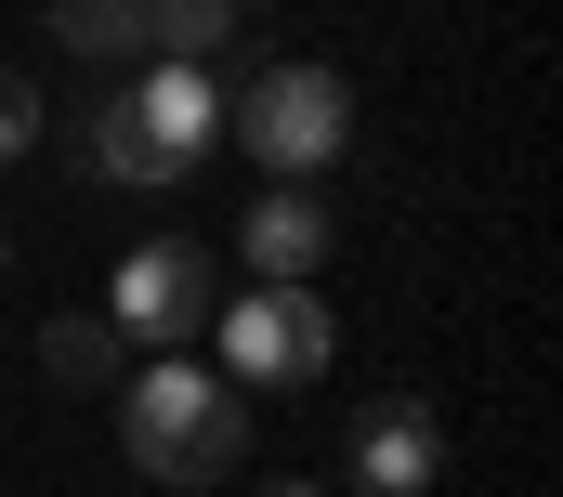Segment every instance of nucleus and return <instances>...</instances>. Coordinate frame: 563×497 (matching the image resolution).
I'll return each mask as SVG.
<instances>
[{
	"mask_svg": "<svg viewBox=\"0 0 563 497\" xmlns=\"http://www.w3.org/2000/svg\"><path fill=\"white\" fill-rule=\"evenodd\" d=\"M119 445H132L144 485H223L250 459V393L184 354H157L144 379H119Z\"/></svg>",
	"mask_w": 563,
	"mask_h": 497,
	"instance_id": "nucleus-1",
	"label": "nucleus"
},
{
	"mask_svg": "<svg viewBox=\"0 0 563 497\" xmlns=\"http://www.w3.org/2000/svg\"><path fill=\"white\" fill-rule=\"evenodd\" d=\"M236 131H250V157L301 184V170H341V144H354V79L341 66H263L250 92H236Z\"/></svg>",
	"mask_w": 563,
	"mask_h": 497,
	"instance_id": "nucleus-2",
	"label": "nucleus"
},
{
	"mask_svg": "<svg viewBox=\"0 0 563 497\" xmlns=\"http://www.w3.org/2000/svg\"><path fill=\"white\" fill-rule=\"evenodd\" d=\"M314 367H328L314 288H236L223 301V379L236 393H276V379H314Z\"/></svg>",
	"mask_w": 563,
	"mask_h": 497,
	"instance_id": "nucleus-3",
	"label": "nucleus"
},
{
	"mask_svg": "<svg viewBox=\"0 0 563 497\" xmlns=\"http://www.w3.org/2000/svg\"><path fill=\"white\" fill-rule=\"evenodd\" d=\"M106 328H119V341H170V354H184V341L210 328V262H197V248H132V262H119V288H106Z\"/></svg>",
	"mask_w": 563,
	"mask_h": 497,
	"instance_id": "nucleus-4",
	"label": "nucleus"
},
{
	"mask_svg": "<svg viewBox=\"0 0 563 497\" xmlns=\"http://www.w3.org/2000/svg\"><path fill=\"white\" fill-rule=\"evenodd\" d=\"M432 472H445V432H432V406H367L354 419V485L367 497H432Z\"/></svg>",
	"mask_w": 563,
	"mask_h": 497,
	"instance_id": "nucleus-5",
	"label": "nucleus"
},
{
	"mask_svg": "<svg viewBox=\"0 0 563 497\" xmlns=\"http://www.w3.org/2000/svg\"><path fill=\"white\" fill-rule=\"evenodd\" d=\"M314 262H328V210H314L301 184H276V197L250 210V275H263V288H301Z\"/></svg>",
	"mask_w": 563,
	"mask_h": 497,
	"instance_id": "nucleus-6",
	"label": "nucleus"
},
{
	"mask_svg": "<svg viewBox=\"0 0 563 497\" xmlns=\"http://www.w3.org/2000/svg\"><path fill=\"white\" fill-rule=\"evenodd\" d=\"M132 106H144V131H157V144H170L184 170H197V144L223 131V92H210L197 66H144V79H132Z\"/></svg>",
	"mask_w": 563,
	"mask_h": 497,
	"instance_id": "nucleus-7",
	"label": "nucleus"
},
{
	"mask_svg": "<svg viewBox=\"0 0 563 497\" xmlns=\"http://www.w3.org/2000/svg\"><path fill=\"white\" fill-rule=\"evenodd\" d=\"M92 170H106V184H184V157H170V144H157V131H144V106H132V79H119V92H106V106H92Z\"/></svg>",
	"mask_w": 563,
	"mask_h": 497,
	"instance_id": "nucleus-8",
	"label": "nucleus"
},
{
	"mask_svg": "<svg viewBox=\"0 0 563 497\" xmlns=\"http://www.w3.org/2000/svg\"><path fill=\"white\" fill-rule=\"evenodd\" d=\"M119 354H132V341H119V328H106V314H53V328H40V367L66 379V393H119Z\"/></svg>",
	"mask_w": 563,
	"mask_h": 497,
	"instance_id": "nucleus-9",
	"label": "nucleus"
},
{
	"mask_svg": "<svg viewBox=\"0 0 563 497\" xmlns=\"http://www.w3.org/2000/svg\"><path fill=\"white\" fill-rule=\"evenodd\" d=\"M236 13H250V0H144V40H157L144 66H210V53L236 40Z\"/></svg>",
	"mask_w": 563,
	"mask_h": 497,
	"instance_id": "nucleus-10",
	"label": "nucleus"
},
{
	"mask_svg": "<svg viewBox=\"0 0 563 497\" xmlns=\"http://www.w3.org/2000/svg\"><path fill=\"white\" fill-rule=\"evenodd\" d=\"M53 40L66 53H106V66H144V0H53Z\"/></svg>",
	"mask_w": 563,
	"mask_h": 497,
	"instance_id": "nucleus-11",
	"label": "nucleus"
},
{
	"mask_svg": "<svg viewBox=\"0 0 563 497\" xmlns=\"http://www.w3.org/2000/svg\"><path fill=\"white\" fill-rule=\"evenodd\" d=\"M26 144H40V79H13V66H0V170H13Z\"/></svg>",
	"mask_w": 563,
	"mask_h": 497,
	"instance_id": "nucleus-12",
	"label": "nucleus"
}]
</instances>
